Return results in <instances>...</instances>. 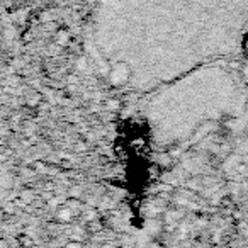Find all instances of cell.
<instances>
[{"label":"cell","mask_w":248,"mask_h":248,"mask_svg":"<svg viewBox=\"0 0 248 248\" xmlns=\"http://www.w3.org/2000/svg\"><path fill=\"white\" fill-rule=\"evenodd\" d=\"M9 187H11V173L0 160V194L5 192Z\"/></svg>","instance_id":"cell-1"}]
</instances>
